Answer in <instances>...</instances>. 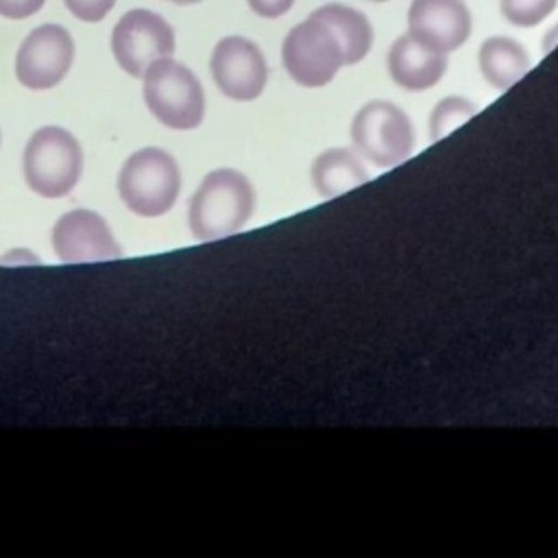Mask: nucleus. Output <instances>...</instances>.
Returning <instances> with one entry per match:
<instances>
[{"label": "nucleus", "mask_w": 558, "mask_h": 558, "mask_svg": "<svg viewBox=\"0 0 558 558\" xmlns=\"http://www.w3.org/2000/svg\"><path fill=\"white\" fill-rule=\"evenodd\" d=\"M556 41H558V24H556L551 31L545 33V37H543V50H545V52L551 50V48L556 46Z\"/></svg>", "instance_id": "21"}, {"label": "nucleus", "mask_w": 558, "mask_h": 558, "mask_svg": "<svg viewBox=\"0 0 558 558\" xmlns=\"http://www.w3.org/2000/svg\"><path fill=\"white\" fill-rule=\"evenodd\" d=\"M70 13L83 22H100L116 4V0H63Z\"/></svg>", "instance_id": "18"}, {"label": "nucleus", "mask_w": 558, "mask_h": 558, "mask_svg": "<svg viewBox=\"0 0 558 558\" xmlns=\"http://www.w3.org/2000/svg\"><path fill=\"white\" fill-rule=\"evenodd\" d=\"M142 78L146 107L161 124L187 131L203 122V85L187 65L170 57H161L146 68Z\"/></svg>", "instance_id": "2"}, {"label": "nucleus", "mask_w": 558, "mask_h": 558, "mask_svg": "<svg viewBox=\"0 0 558 558\" xmlns=\"http://www.w3.org/2000/svg\"><path fill=\"white\" fill-rule=\"evenodd\" d=\"M181 190L179 163L163 148H142L133 153L120 174L118 194L122 203L140 216L153 218L166 214Z\"/></svg>", "instance_id": "3"}, {"label": "nucleus", "mask_w": 558, "mask_h": 558, "mask_svg": "<svg viewBox=\"0 0 558 558\" xmlns=\"http://www.w3.org/2000/svg\"><path fill=\"white\" fill-rule=\"evenodd\" d=\"M312 17L325 22L333 31L342 48L344 65H353L368 54L373 44V26L362 11L347 4L329 2L314 9Z\"/></svg>", "instance_id": "13"}, {"label": "nucleus", "mask_w": 558, "mask_h": 558, "mask_svg": "<svg viewBox=\"0 0 558 558\" xmlns=\"http://www.w3.org/2000/svg\"><path fill=\"white\" fill-rule=\"evenodd\" d=\"M24 179L44 198H61L76 185L83 170L78 140L61 126L37 129L24 148Z\"/></svg>", "instance_id": "4"}, {"label": "nucleus", "mask_w": 558, "mask_h": 558, "mask_svg": "<svg viewBox=\"0 0 558 558\" xmlns=\"http://www.w3.org/2000/svg\"><path fill=\"white\" fill-rule=\"evenodd\" d=\"M408 33L434 52H451L471 35V11L464 0H412Z\"/></svg>", "instance_id": "11"}, {"label": "nucleus", "mask_w": 558, "mask_h": 558, "mask_svg": "<svg viewBox=\"0 0 558 558\" xmlns=\"http://www.w3.org/2000/svg\"><path fill=\"white\" fill-rule=\"evenodd\" d=\"M281 63L294 83L323 87L344 65V57L333 31L310 15L283 37Z\"/></svg>", "instance_id": "6"}, {"label": "nucleus", "mask_w": 558, "mask_h": 558, "mask_svg": "<svg viewBox=\"0 0 558 558\" xmlns=\"http://www.w3.org/2000/svg\"><path fill=\"white\" fill-rule=\"evenodd\" d=\"M477 113V107L462 98V96H447L442 98L429 118V135L434 142H438L440 137L449 135L453 129H458L460 124H464L466 120H471Z\"/></svg>", "instance_id": "16"}, {"label": "nucleus", "mask_w": 558, "mask_h": 558, "mask_svg": "<svg viewBox=\"0 0 558 558\" xmlns=\"http://www.w3.org/2000/svg\"><path fill=\"white\" fill-rule=\"evenodd\" d=\"M477 63L482 76L497 89L512 87L527 70L530 54L527 50L512 37L495 35L484 39L477 52Z\"/></svg>", "instance_id": "14"}, {"label": "nucleus", "mask_w": 558, "mask_h": 558, "mask_svg": "<svg viewBox=\"0 0 558 558\" xmlns=\"http://www.w3.org/2000/svg\"><path fill=\"white\" fill-rule=\"evenodd\" d=\"M246 2L262 17H279L288 13L294 4V0H246Z\"/></svg>", "instance_id": "20"}, {"label": "nucleus", "mask_w": 558, "mask_h": 558, "mask_svg": "<svg viewBox=\"0 0 558 558\" xmlns=\"http://www.w3.org/2000/svg\"><path fill=\"white\" fill-rule=\"evenodd\" d=\"M46 0H0V15L9 20H24L37 13Z\"/></svg>", "instance_id": "19"}, {"label": "nucleus", "mask_w": 558, "mask_h": 558, "mask_svg": "<svg viewBox=\"0 0 558 558\" xmlns=\"http://www.w3.org/2000/svg\"><path fill=\"white\" fill-rule=\"evenodd\" d=\"M351 142L371 163L392 168L410 157L414 148V126L408 113L397 105L371 100L353 116Z\"/></svg>", "instance_id": "5"}, {"label": "nucleus", "mask_w": 558, "mask_h": 558, "mask_svg": "<svg viewBox=\"0 0 558 558\" xmlns=\"http://www.w3.org/2000/svg\"><path fill=\"white\" fill-rule=\"evenodd\" d=\"M111 50L126 74L142 78L153 61L174 52V31L159 13L131 9L113 26Z\"/></svg>", "instance_id": "7"}, {"label": "nucleus", "mask_w": 558, "mask_h": 558, "mask_svg": "<svg viewBox=\"0 0 558 558\" xmlns=\"http://www.w3.org/2000/svg\"><path fill=\"white\" fill-rule=\"evenodd\" d=\"M209 70L218 89L233 100L257 98L268 81V65L259 46L246 37H222L211 52Z\"/></svg>", "instance_id": "9"}, {"label": "nucleus", "mask_w": 558, "mask_h": 558, "mask_svg": "<svg viewBox=\"0 0 558 558\" xmlns=\"http://www.w3.org/2000/svg\"><path fill=\"white\" fill-rule=\"evenodd\" d=\"M168 2H174V4H196V2H203V0H168Z\"/></svg>", "instance_id": "22"}, {"label": "nucleus", "mask_w": 558, "mask_h": 558, "mask_svg": "<svg viewBox=\"0 0 558 558\" xmlns=\"http://www.w3.org/2000/svg\"><path fill=\"white\" fill-rule=\"evenodd\" d=\"M368 181V170L349 148H329L312 163V183L325 198L340 196Z\"/></svg>", "instance_id": "15"}, {"label": "nucleus", "mask_w": 558, "mask_h": 558, "mask_svg": "<svg viewBox=\"0 0 558 558\" xmlns=\"http://www.w3.org/2000/svg\"><path fill=\"white\" fill-rule=\"evenodd\" d=\"M558 0H499L504 17L521 28L541 24L554 9Z\"/></svg>", "instance_id": "17"}, {"label": "nucleus", "mask_w": 558, "mask_h": 558, "mask_svg": "<svg viewBox=\"0 0 558 558\" xmlns=\"http://www.w3.org/2000/svg\"><path fill=\"white\" fill-rule=\"evenodd\" d=\"M72 59V35L59 24H41L17 48L15 76L28 89H50L68 74Z\"/></svg>", "instance_id": "8"}, {"label": "nucleus", "mask_w": 558, "mask_h": 558, "mask_svg": "<svg viewBox=\"0 0 558 558\" xmlns=\"http://www.w3.org/2000/svg\"><path fill=\"white\" fill-rule=\"evenodd\" d=\"M52 248L61 262H100L122 255L105 218L92 209H72L52 227Z\"/></svg>", "instance_id": "10"}, {"label": "nucleus", "mask_w": 558, "mask_h": 558, "mask_svg": "<svg viewBox=\"0 0 558 558\" xmlns=\"http://www.w3.org/2000/svg\"><path fill=\"white\" fill-rule=\"evenodd\" d=\"M390 78L408 89L423 92L434 87L447 72V54L418 44L410 33L395 39L386 57Z\"/></svg>", "instance_id": "12"}, {"label": "nucleus", "mask_w": 558, "mask_h": 558, "mask_svg": "<svg viewBox=\"0 0 558 558\" xmlns=\"http://www.w3.org/2000/svg\"><path fill=\"white\" fill-rule=\"evenodd\" d=\"M373 2H386V0H373Z\"/></svg>", "instance_id": "23"}, {"label": "nucleus", "mask_w": 558, "mask_h": 558, "mask_svg": "<svg viewBox=\"0 0 558 558\" xmlns=\"http://www.w3.org/2000/svg\"><path fill=\"white\" fill-rule=\"evenodd\" d=\"M255 209L251 181L231 168L209 172L187 207V225L198 240H218L240 231Z\"/></svg>", "instance_id": "1"}]
</instances>
